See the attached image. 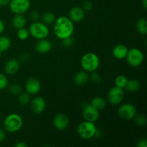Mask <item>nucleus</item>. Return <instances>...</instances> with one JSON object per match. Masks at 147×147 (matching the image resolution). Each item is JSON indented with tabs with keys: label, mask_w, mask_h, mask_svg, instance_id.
<instances>
[{
	"label": "nucleus",
	"mask_w": 147,
	"mask_h": 147,
	"mask_svg": "<svg viewBox=\"0 0 147 147\" xmlns=\"http://www.w3.org/2000/svg\"><path fill=\"white\" fill-rule=\"evenodd\" d=\"M108 101L113 106L120 104L124 99V90L123 88L113 86L108 92Z\"/></svg>",
	"instance_id": "8"
},
{
	"label": "nucleus",
	"mask_w": 147,
	"mask_h": 147,
	"mask_svg": "<svg viewBox=\"0 0 147 147\" xmlns=\"http://www.w3.org/2000/svg\"><path fill=\"white\" fill-rule=\"evenodd\" d=\"M11 41L9 37L7 36L0 37V53H4L10 48Z\"/></svg>",
	"instance_id": "23"
},
{
	"label": "nucleus",
	"mask_w": 147,
	"mask_h": 147,
	"mask_svg": "<svg viewBox=\"0 0 147 147\" xmlns=\"http://www.w3.org/2000/svg\"><path fill=\"white\" fill-rule=\"evenodd\" d=\"M27 24V20L23 14H17L12 19V26L14 29H19L25 27Z\"/></svg>",
	"instance_id": "18"
},
{
	"label": "nucleus",
	"mask_w": 147,
	"mask_h": 147,
	"mask_svg": "<svg viewBox=\"0 0 147 147\" xmlns=\"http://www.w3.org/2000/svg\"><path fill=\"white\" fill-rule=\"evenodd\" d=\"M136 28L138 32L142 35L147 34V21L145 18H140L136 21Z\"/></svg>",
	"instance_id": "22"
},
{
	"label": "nucleus",
	"mask_w": 147,
	"mask_h": 147,
	"mask_svg": "<svg viewBox=\"0 0 147 147\" xmlns=\"http://www.w3.org/2000/svg\"><path fill=\"white\" fill-rule=\"evenodd\" d=\"M30 95L29 93H21L18 95V102L20 105L25 106L27 105L30 102Z\"/></svg>",
	"instance_id": "26"
},
{
	"label": "nucleus",
	"mask_w": 147,
	"mask_h": 147,
	"mask_svg": "<svg viewBox=\"0 0 147 147\" xmlns=\"http://www.w3.org/2000/svg\"><path fill=\"white\" fill-rule=\"evenodd\" d=\"M89 80V75L85 70L78 72L76 73L74 77V82L76 86H83L86 85Z\"/></svg>",
	"instance_id": "19"
},
{
	"label": "nucleus",
	"mask_w": 147,
	"mask_h": 147,
	"mask_svg": "<svg viewBox=\"0 0 147 147\" xmlns=\"http://www.w3.org/2000/svg\"><path fill=\"white\" fill-rule=\"evenodd\" d=\"M98 129L95 122L85 120L78 126L77 132L78 136L83 139H90L97 134Z\"/></svg>",
	"instance_id": "3"
},
{
	"label": "nucleus",
	"mask_w": 147,
	"mask_h": 147,
	"mask_svg": "<svg viewBox=\"0 0 147 147\" xmlns=\"http://www.w3.org/2000/svg\"><path fill=\"white\" fill-rule=\"evenodd\" d=\"M142 4L145 9H147V0H142Z\"/></svg>",
	"instance_id": "40"
},
{
	"label": "nucleus",
	"mask_w": 147,
	"mask_h": 147,
	"mask_svg": "<svg viewBox=\"0 0 147 147\" xmlns=\"http://www.w3.org/2000/svg\"><path fill=\"white\" fill-rule=\"evenodd\" d=\"M126 58L128 64L131 67H137L143 63L144 55L142 50L136 47H134L130 50L129 49Z\"/></svg>",
	"instance_id": "6"
},
{
	"label": "nucleus",
	"mask_w": 147,
	"mask_h": 147,
	"mask_svg": "<svg viewBox=\"0 0 147 147\" xmlns=\"http://www.w3.org/2000/svg\"><path fill=\"white\" fill-rule=\"evenodd\" d=\"M80 65L83 70L87 73L96 71L100 65L98 56L93 53H87L83 55L80 60Z\"/></svg>",
	"instance_id": "2"
},
{
	"label": "nucleus",
	"mask_w": 147,
	"mask_h": 147,
	"mask_svg": "<svg viewBox=\"0 0 147 147\" xmlns=\"http://www.w3.org/2000/svg\"><path fill=\"white\" fill-rule=\"evenodd\" d=\"M134 121L136 124L139 126H145L146 124V118L144 115L139 114L136 115L134 117Z\"/></svg>",
	"instance_id": "28"
},
{
	"label": "nucleus",
	"mask_w": 147,
	"mask_h": 147,
	"mask_svg": "<svg viewBox=\"0 0 147 147\" xmlns=\"http://www.w3.org/2000/svg\"><path fill=\"white\" fill-rule=\"evenodd\" d=\"M53 30L56 37L63 40L73 35L74 32V22L68 17L62 16L55 19Z\"/></svg>",
	"instance_id": "1"
},
{
	"label": "nucleus",
	"mask_w": 147,
	"mask_h": 147,
	"mask_svg": "<svg viewBox=\"0 0 147 147\" xmlns=\"http://www.w3.org/2000/svg\"><path fill=\"white\" fill-rule=\"evenodd\" d=\"M40 13L37 12V11H32L31 14H30V19H31V20H32L33 22H37V20L40 19Z\"/></svg>",
	"instance_id": "34"
},
{
	"label": "nucleus",
	"mask_w": 147,
	"mask_h": 147,
	"mask_svg": "<svg viewBox=\"0 0 147 147\" xmlns=\"http://www.w3.org/2000/svg\"><path fill=\"white\" fill-rule=\"evenodd\" d=\"M118 115L124 121L133 120L136 115V109L131 103H123L118 109Z\"/></svg>",
	"instance_id": "7"
},
{
	"label": "nucleus",
	"mask_w": 147,
	"mask_h": 147,
	"mask_svg": "<svg viewBox=\"0 0 147 147\" xmlns=\"http://www.w3.org/2000/svg\"><path fill=\"white\" fill-rule=\"evenodd\" d=\"M128 82L127 78L123 75H119L115 79V85L121 88H124Z\"/></svg>",
	"instance_id": "25"
},
{
	"label": "nucleus",
	"mask_w": 147,
	"mask_h": 147,
	"mask_svg": "<svg viewBox=\"0 0 147 147\" xmlns=\"http://www.w3.org/2000/svg\"><path fill=\"white\" fill-rule=\"evenodd\" d=\"M68 116L65 113H58L53 119V126L59 131H63L69 126Z\"/></svg>",
	"instance_id": "12"
},
{
	"label": "nucleus",
	"mask_w": 147,
	"mask_h": 147,
	"mask_svg": "<svg viewBox=\"0 0 147 147\" xmlns=\"http://www.w3.org/2000/svg\"><path fill=\"white\" fill-rule=\"evenodd\" d=\"M25 90L30 95H37L41 89L40 81L35 77H30L25 82Z\"/></svg>",
	"instance_id": "10"
},
{
	"label": "nucleus",
	"mask_w": 147,
	"mask_h": 147,
	"mask_svg": "<svg viewBox=\"0 0 147 147\" xmlns=\"http://www.w3.org/2000/svg\"><path fill=\"white\" fill-rule=\"evenodd\" d=\"M90 105L97 110H103L106 106V100L103 98L101 97H95L90 101Z\"/></svg>",
	"instance_id": "21"
},
{
	"label": "nucleus",
	"mask_w": 147,
	"mask_h": 147,
	"mask_svg": "<svg viewBox=\"0 0 147 147\" xmlns=\"http://www.w3.org/2000/svg\"><path fill=\"white\" fill-rule=\"evenodd\" d=\"M28 30L30 35L37 40L47 38L50 34V30L47 25L38 21L33 22Z\"/></svg>",
	"instance_id": "5"
},
{
	"label": "nucleus",
	"mask_w": 147,
	"mask_h": 147,
	"mask_svg": "<svg viewBox=\"0 0 147 147\" xmlns=\"http://www.w3.org/2000/svg\"><path fill=\"white\" fill-rule=\"evenodd\" d=\"M0 6H1V1H0Z\"/></svg>",
	"instance_id": "42"
},
{
	"label": "nucleus",
	"mask_w": 147,
	"mask_h": 147,
	"mask_svg": "<svg viewBox=\"0 0 147 147\" xmlns=\"http://www.w3.org/2000/svg\"><path fill=\"white\" fill-rule=\"evenodd\" d=\"M63 45H64L65 47H70V46L73 45V39L72 38V36L71 37H67V38L63 40Z\"/></svg>",
	"instance_id": "33"
},
{
	"label": "nucleus",
	"mask_w": 147,
	"mask_h": 147,
	"mask_svg": "<svg viewBox=\"0 0 147 147\" xmlns=\"http://www.w3.org/2000/svg\"><path fill=\"white\" fill-rule=\"evenodd\" d=\"M42 22H43L44 24H51L53 23H54L55 20V15L53 14V12H50V11H47V12L44 13V14L42 15Z\"/></svg>",
	"instance_id": "24"
},
{
	"label": "nucleus",
	"mask_w": 147,
	"mask_h": 147,
	"mask_svg": "<svg viewBox=\"0 0 147 147\" xmlns=\"http://www.w3.org/2000/svg\"><path fill=\"white\" fill-rule=\"evenodd\" d=\"M9 8L14 14H24L30 7V0H10Z\"/></svg>",
	"instance_id": "9"
},
{
	"label": "nucleus",
	"mask_w": 147,
	"mask_h": 147,
	"mask_svg": "<svg viewBox=\"0 0 147 147\" xmlns=\"http://www.w3.org/2000/svg\"><path fill=\"white\" fill-rule=\"evenodd\" d=\"M17 36L20 40L24 41V40H27V39H28V37H29V36H30L29 30H27L25 27H23V28L19 29V30H17Z\"/></svg>",
	"instance_id": "27"
},
{
	"label": "nucleus",
	"mask_w": 147,
	"mask_h": 147,
	"mask_svg": "<svg viewBox=\"0 0 147 147\" xmlns=\"http://www.w3.org/2000/svg\"><path fill=\"white\" fill-rule=\"evenodd\" d=\"M128 51H129V48L125 45L119 44L113 47L112 53L115 58L118 60H123L126 58Z\"/></svg>",
	"instance_id": "16"
},
{
	"label": "nucleus",
	"mask_w": 147,
	"mask_h": 147,
	"mask_svg": "<svg viewBox=\"0 0 147 147\" xmlns=\"http://www.w3.org/2000/svg\"><path fill=\"white\" fill-rule=\"evenodd\" d=\"M30 109L36 114L42 113L46 108V102L43 98L36 96L30 100Z\"/></svg>",
	"instance_id": "13"
},
{
	"label": "nucleus",
	"mask_w": 147,
	"mask_h": 147,
	"mask_svg": "<svg viewBox=\"0 0 147 147\" xmlns=\"http://www.w3.org/2000/svg\"><path fill=\"white\" fill-rule=\"evenodd\" d=\"M141 88V83L136 79H131V80H128L127 83H126L125 88L127 91L131 92V93H135L137 92L138 90L140 89Z\"/></svg>",
	"instance_id": "20"
},
{
	"label": "nucleus",
	"mask_w": 147,
	"mask_h": 147,
	"mask_svg": "<svg viewBox=\"0 0 147 147\" xmlns=\"http://www.w3.org/2000/svg\"><path fill=\"white\" fill-rule=\"evenodd\" d=\"M89 79H90L92 82L95 84H98V83H100L101 81V77H100V75L98 73H96V71L92 72L90 76H89Z\"/></svg>",
	"instance_id": "31"
},
{
	"label": "nucleus",
	"mask_w": 147,
	"mask_h": 147,
	"mask_svg": "<svg viewBox=\"0 0 147 147\" xmlns=\"http://www.w3.org/2000/svg\"><path fill=\"white\" fill-rule=\"evenodd\" d=\"M22 118L17 113H11L4 119V129L9 133H15L19 131L22 129Z\"/></svg>",
	"instance_id": "4"
},
{
	"label": "nucleus",
	"mask_w": 147,
	"mask_h": 147,
	"mask_svg": "<svg viewBox=\"0 0 147 147\" xmlns=\"http://www.w3.org/2000/svg\"><path fill=\"white\" fill-rule=\"evenodd\" d=\"M52 48V44L50 41H49L47 39H42V40H39L38 41L36 42L35 45V50L38 53H42V54H45L47 53L51 50Z\"/></svg>",
	"instance_id": "17"
},
{
	"label": "nucleus",
	"mask_w": 147,
	"mask_h": 147,
	"mask_svg": "<svg viewBox=\"0 0 147 147\" xmlns=\"http://www.w3.org/2000/svg\"><path fill=\"white\" fill-rule=\"evenodd\" d=\"M85 11L80 7H74L69 11L68 18L73 22H79L84 19Z\"/></svg>",
	"instance_id": "14"
},
{
	"label": "nucleus",
	"mask_w": 147,
	"mask_h": 147,
	"mask_svg": "<svg viewBox=\"0 0 147 147\" xmlns=\"http://www.w3.org/2000/svg\"><path fill=\"white\" fill-rule=\"evenodd\" d=\"M99 111L90 104L86 105L83 109V117L88 121L96 122L99 119Z\"/></svg>",
	"instance_id": "11"
},
{
	"label": "nucleus",
	"mask_w": 147,
	"mask_h": 147,
	"mask_svg": "<svg viewBox=\"0 0 147 147\" xmlns=\"http://www.w3.org/2000/svg\"><path fill=\"white\" fill-rule=\"evenodd\" d=\"M14 146L15 147H27L28 146V145H27V144H26L25 142H18V143L14 145Z\"/></svg>",
	"instance_id": "37"
},
{
	"label": "nucleus",
	"mask_w": 147,
	"mask_h": 147,
	"mask_svg": "<svg viewBox=\"0 0 147 147\" xmlns=\"http://www.w3.org/2000/svg\"><path fill=\"white\" fill-rule=\"evenodd\" d=\"M92 8H93V3L90 0H86L82 4V9L85 11H90V10L92 9Z\"/></svg>",
	"instance_id": "32"
},
{
	"label": "nucleus",
	"mask_w": 147,
	"mask_h": 147,
	"mask_svg": "<svg viewBox=\"0 0 147 147\" xmlns=\"http://www.w3.org/2000/svg\"><path fill=\"white\" fill-rule=\"evenodd\" d=\"M8 86V79L5 75L0 73V90H4Z\"/></svg>",
	"instance_id": "30"
},
{
	"label": "nucleus",
	"mask_w": 147,
	"mask_h": 147,
	"mask_svg": "<svg viewBox=\"0 0 147 147\" xmlns=\"http://www.w3.org/2000/svg\"><path fill=\"white\" fill-rule=\"evenodd\" d=\"M138 147H147V140L146 139H141L137 142Z\"/></svg>",
	"instance_id": "35"
},
{
	"label": "nucleus",
	"mask_w": 147,
	"mask_h": 147,
	"mask_svg": "<svg viewBox=\"0 0 147 147\" xmlns=\"http://www.w3.org/2000/svg\"><path fill=\"white\" fill-rule=\"evenodd\" d=\"M9 91L14 96H18L22 93V86L18 83H12L9 86Z\"/></svg>",
	"instance_id": "29"
},
{
	"label": "nucleus",
	"mask_w": 147,
	"mask_h": 147,
	"mask_svg": "<svg viewBox=\"0 0 147 147\" xmlns=\"http://www.w3.org/2000/svg\"><path fill=\"white\" fill-rule=\"evenodd\" d=\"M0 1H1V6H5L9 4L10 0H0Z\"/></svg>",
	"instance_id": "39"
},
{
	"label": "nucleus",
	"mask_w": 147,
	"mask_h": 147,
	"mask_svg": "<svg viewBox=\"0 0 147 147\" xmlns=\"http://www.w3.org/2000/svg\"><path fill=\"white\" fill-rule=\"evenodd\" d=\"M5 137H6L5 132H4V130L0 129V143H1V142L5 139Z\"/></svg>",
	"instance_id": "36"
},
{
	"label": "nucleus",
	"mask_w": 147,
	"mask_h": 147,
	"mask_svg": "<svg viewBox=\"0 0 147 147\" xmlns=\"http://www.w3.org/2000/svg\"><path fill=\"white\" fill-rule=\"evenodd\" d=\"M1 53H0V58H1Z\"/></svg>",
	"instance_id": "41"
},
{
	"label": "nucleus",
	"mask_w": 147,
	"mask_h": 147,
	"mask_svg": "<svg viewBox=\"0 0 147 147\" xmlns=\"http://www.w3.org/2000/svg\"><path fill=\"white\" fill-rule=\"evenodd\" d=\"M4 29H5V25H4V22L0 19V34H1L4 31Z\"/></svg>",
	"instance_id": "38"
},
{
	"label": "nucleus",
	"mask_w": 147,
	"mask_h": 147,
	"mask_svg": "<svg viewBox=\"0 0 147 147\" xmlns=\"http://www.w3.org/2000/svg\"><path fill=\"white\" fill-rule=\"evenodd\" d=\"M20 67V62L16 59H10L4 65V71L7 75L13 76L19 71Z\"/></svg>",
	"instance_id": "15"
}]
</instances>
